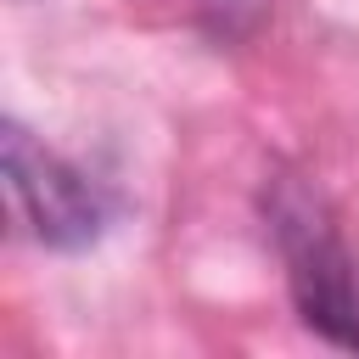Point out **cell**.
Masks as SVG:
<instances>
[{
  "label": "cell",
  "mask_w": 359,
  "mask_h": 359,
  "mask_svg": "<svg viewBox=\"0 0 359 359\" xmlns=\"http://www.w3.org/2000/svg\"><path fill=\"white\" fill-rule=\"evenodd\" d=\"M0 157H6L11 196H17V208L28 213V224L45 247L73 252V247H90L101 236L107 213H101L95 185L79 168H67L50 146H39L17 118H6V129H0Z\"/></svg>",
  "instance_id": "6da1fadb"
},
{
  "label": "cell",
  "mask_w": 359,
  "mask_h": 359,
  "mask_svg": "<svg viewBox=\"0 0 359 359\" xmlns=\"http://www.w3.org/2000/svg\"><path fill=\"white\" fill-rule=\"evenodd\" d=\"M280 219V247L292 264V292L309 325H320L325 337L359 348V314H353V286H348V258L331 236V224L309 208V196H292L275 208Z\"/></svg>",
  "instance_id": "7a4b0ae2"
}]
</instances>
